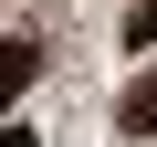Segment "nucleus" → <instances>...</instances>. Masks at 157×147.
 Here are the masks:
<instances>
[{
  "label": "nucleus",
  "mask_w": 157,
  "mask_h": 147,
  "mask_svg": "<svg viewBox=\"0 0 157 147\" xmlns=\"http://www.w3.org/2000/svg\"><path fill=\"white\" fill-rule=\"evenodd\" d=\"M32 74H42V42H0V116L32 95Z\"/></svg>",
  "instance_id": "1"
},
{
  "label": "nucleus",
  "mask_w": 157,
  "mask_h": 147,
  "mask_svg": "<svg viewBox=\"0 0 157 147\" xmlns=\"http://www.w3.org/2000/svg\"><path fill=\"white\" fill-rule=\"evenodd\" d=\"M115 126H126V137H157V74H136V84H126V105H115Z\"/></svg>",
  "instance_id": "2"
},
{
  "label": "nucleus",
  "mask_w": 157,
  "mask_h": 147,
  "mask_svg": "<svg viewBox=\"0 0 157 147\" xmlns=\"http://www.w3.org/2000/svg\"><path fill=\"white\" fill-rule=\"evenodd\" d=\"M0 147H42V137H21V126H11V116H0Z\"/></svg>",
  "instance_id": "3"
}]
</instances>
